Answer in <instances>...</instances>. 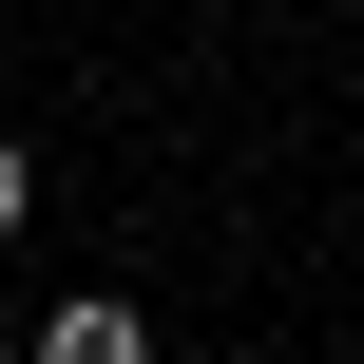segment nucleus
<instances>
[{
	"label": "nucleus",
	"instance_id": "f257e3e1",
	"mask_svg": "<svg viewBox=\"0 0 364 364\" xmlns=\"http://www.w3.org/2000/svg\"><path fill=\"white\" fill-rule=\"evenodd\" d=\"M38 364H134V307H115V288H77V307H38Z\"/></svg>",
	"mask_w": 364,
	"mask_h": 364
},
{
	"label": "nucleus",
	"instance_id": "f03ea898",
	"mask_svg": "<svg viewBox=\"0 0 364 364\" xmlns=\"http://www.w3.org/2000/svg\"><path fill=\"white\" fill-rule=\"evenodd\" d=\"M0 230H38V154H19V134H0Z\"/></svg>",
	"mask_w": 364,
	"mask_h": 364
}]
</instances>
